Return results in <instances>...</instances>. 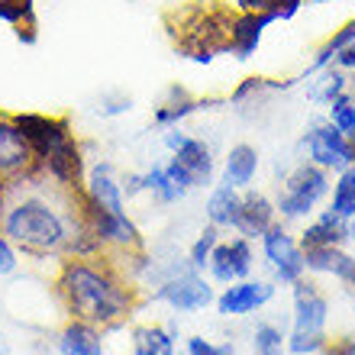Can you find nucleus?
Returning a JSON list of instances; mask_svg holds the SVG:
<instances>
[{
	"label": "nucleus",
	"mask_w": 355,
	"mask_h": 355,
	"mask_svg": "<svg viewBox=\"0 0 355 355\" xmlns=\"http://www.w3.org/2000/svg\"><path fill=\"white\" fill-rule=\"evenodd\" d=\"M62 294L78 320L85 323H113L130 307V297L107 275L85 262H71L62 271Z\"/></svg>",
	"instance_id": "obj_1"
},
{
	"label": "nucleus",
	"mask_w": 355,
	"mask_h": 355,
	"mask_svg": "<svg viewBox=\"0 0 355 355\" xmlns=\"http://www.w3.org/2000/svg\"><path fill=\"white\" fill-rule=\"evenodd\" d=\"M3 230H7L10 239H17L23 249H33V252H52L68 236L65 220L46 200H36V197L13 207L3 220Z\"/></svg>",
	"instance_id": "obj_2"
},
{
	"label": "nucleus",
	"mask_w": 355,
	"mask_h": 355,
	"mask_svg": "<svg viewBox=\"0 0 355 355\" xmlns=\"http://www.w3.org/2000/svg\"><path fill=\"white\" fill-rule=\"evenodd\" d=\"M327 317L329 304L313 284L294 281V329H291L288 349L294 355H310L327 346Z\"/></svg>",
	"instance_id": "obj_3"
},
{
	"label": "nucleus",
	"mask_w": 355,
	"mask_h": 355,
	"mask_svg": "<svg viewBox=\"0 0 355 355\" xmlns=\"http://www.w3.org/2000/svg\"><path fill=\"white\" fill-rule=\"evenodd\" d=\"M165 146L171 149V159L165 162V171L181 191L207 187L214 181V152L204 139H194L181 130L165 132Z\"/></svg>",
	"instance_id": "obj_4"
},
{
	"label": "nucleus",
	"mask_w": 355,
	"mask_h": 355,
	"mask_svg": "<svg viewBox=\"0 0 355 355\" xmlns=\"http://www.w3.org/2000/svg\"><path fill=\"white\" fill-rule=\"evenodd\" d=\"M327 184H329L327 168H320L313 162H304V165H297V168L284 178V191H281L275 207H278L281 216H288V220L307 216L310 210L317 207L320 197L327 194Z\"/></svg>",
	"instance_id": "obj_5"
},
{
	"label": "nucleus",
	"mask_w": 355,
	"mask_h": 355,
	"mask_svg": "<svg viewBox=\"0 0 355 355\" xmlns=\"http://www.w3.org/2000/svg\"><path fill=\"white\" fill-rule=\"evenodd\" d=\"M304 149H307L310 162L320 165V168H339L343 171L355 162V146L329 120L310 126L307 136H304Z\"/></svg>",
	"instance_id": "obj_6"
},
{
	"label": "nucleus",
	"mask_w": 355,
	"mask_h": 355,
	"mask_svg": "<svg viewBox=\"0 0 355 355\" xmlns=\"http://www.w3.org/2000/svg\"><path fill=\"white\" fill-rule=\"evenodd\" d=\"M152 297L165 300V304L175 310H204L207 304L214 300V291H210V284L197 275V268H187V271H178L175 278L165 281Z\"/></svg>",
	"instance_id": "obj_7"
},
{
	"label": "nucleus",
	"mask_w": 355,
	"mask_h": 355,
	"mask_svg": "<svg viewBox=\"0 0 355 355\" xmlns=\"http://www.w3.org/2000/svg\"><path fill=\"white\" fill-rule=\"evenodd\" d=\"M262 249H265V255H268V262L275 265L281 281H291V284H294V281L304 275V249L281 230V223H271L262 233Z\"/></svg>",
	"instance_id": "obj_8"
},
{
	"label": "nucleus",
	"mask_w": 355,
	"mask_h": 355,
	"mask_svg": "<svg viewBox=\"0 0 355 355\" xmlns=\"http://www.w3.org/2000/svg\"><path fill=\"white\" fill-rule=\"evenodd\" d=\"M13 120H17V126L23 130V136L29 139V146H33L36 162H42L49 152L55 149L58 142H65L68 136H71L68 123L55 120V116H42V113H19V116H13Z\"/></svg>",
	"instance_id": "obj_9"
},
{
	"label": "nucleus",
	"mask_w": 355,
	"mask_h": 355,
	"mask_svg": "<svg viewBox=\"0 0 355 355\" xmlns=\"http://www.w3.org/2000/svg\"><path fill=\"white\" fill-rule=\"evenodd\" d=\"M271 297H275V288L268 281H236L216 297V310L223 317H243V313L265 307Z\"/></svg>",
	"instance_id": "obj_10"
},
{
	"label": "nucleus",
	"mask_w": 355,
	"mask_h": 355,
	"mask_svg": "<svg viewBox=\"0 0 355 355\" xmlns=\"http://www.w3.org/2000/svg\"><path fill=\"white\" fill-rule=\"evenodd\" d=\"M271 23H275V17H268V13H243V10H239V17H230L226 49H230L239 62H249Z\"/></svg>",
	"instance_id": "obj_11"
},
{
	"label": "nucleus",
	"mask_w": 355,
	"mask_h": 355,
	"mask_svg": "<svg viewBox=\"0 0 355 355\" xmlns=\"http://www.w3.org/2000/svg\"><path fill=\"white\" fill-rule=\"evenodd\" d=\"M36 162L33 146L17 126V120L0 116V175H19Z\"/></svg>",
	"instance_id": "obj_12"
},
{
	"label": "nucleus",
	"mask_w": 355,
	"mask_h": 355,
	"mask_svg": "<svg viewBox=\"0 0 355 355\" xmlns=\"http://www.w3.org/2000/svg\"><path fill=\"white\" fill-rule=\"evenodd\" d=\"M210 275L223 284H233L236 278H245L252 271V252H249V243L245 239H233V243L216 245L210 252Z\"/></svg>",
	"instance_id": "obj_13"
},
{
	"label": "nucleus",
	"mask_w": 355,
	"mask_h": 355,
	"mask_svg": "<svg viewBox=\"0 0 355 355\" xmlns=\"http://www.w3.org/2000/svg\"><path fill=\"white\" fill-rule=\"evenodd\" d=\"M275 214H278V207L271 204L268 197L249 191V194H243V200H239V214H236V223L233 226L243 236L255 239V236H262L265 230L275 223Z\"/></svg>",
	"instance_id": "obj_14"
},
{
	"label": "nucleus",
	"mask_w": 355,
	"mask_h": 355,
	"mask_svg": "<svg viewBox=\"0 0 355 355\" xmlns=\"http://www.w3.org/2000/svg\"><path fill=\"white\" fill-rule=\"evenodd\" d=\"M304 268L323 271V275H336V278L349 281L355 278V259L346 252H339V245H317V249H304Z\"/></svg>",
	"instance_id": "obj_15"
},
{
	"label": "nucleus",
	"mask_w": 355,
	"mask_h": 355,
	"mask_svg": "<svg viewBox=\"0 0 355 355\" xmlns=\"http://www.w3.org/2000/svg\"><path fill=\"white\" fill-rule=\"evenodd\" d=\"M255 171H259V149L255 146H233L230 155H226V165H223V184L236 187V191H243V187L252 184Z\"/></svg>",
	"instance_id": "obj_16"
},
{
	"label": "nucleus",
	"mask_w": 355,
	"mask_h": 355,
	"mask_svg": "<svg viewBox=\"0 0 355 355\" xmlns=\"http://www.w3.org/2000/svg\"><path fill=\"white\" fill-rule=\"evenodd\" d=\"M343 239H349L346 233V220L336 216L333 210L320 216L313 226L304 230V239H300V249H317V245H339Z\"/></svg>",
	"instance_id": "obj_17"
},
{
	"label": "nucleus",
	"mask_w": 355,
	"mask_h": 355,
	"mask_svg": "<svg viewBox=\"0 0 355 355\" xmlns=\"http://www.w3.org/2000/svg\"><path fill=\"white\" fill-rule=\"evenodd\" d=\"M62 349L68 355H103V339L91 323L78 320V323L65 327V333H62Z\"/></svg>",
	"instance_id": "obj_18"
},
{
	"label": "nucleus",
	"mask_w": 355,
	"mask_h": 355,
	"mask_svg": "<svg viewBox=\"0 0 355 355\" xmlns=\"http://www.w3.org/2000/svg\"><path fill=\"white\" fill-rule=\"evenodd\" d=\"M239 191L230 184H220L210 194V200H207V220L214 226H233L236 223V214H239Z\"/></svg>",
	"instance_id": "obj_19"
},
{
	"label": "nucleus",
	"mask_w": 355,
	"mask_h": 355,
	"mask_svg": "<svg viewBox=\"0 0 355 355\" xmlns=\"http://www.w3.org/2000/svg\"><path fill=\"white\" fill-rule=\"evenodd\" d=\"M168 97H171V101L162 103L159 110H155V123H159V126H175V123H181L184 116H191V113H197L200 107H204V101L187 97L184 87H171Z\"/></svg>",
	"instance_id": "obj_20"
},
{
	"label": "nucleus",
	"mask_w": 355,
	"mask_h": 355,
	"mask_svg": "<svg viewBox=\"0 0 355 355\" xmlns=\"http://www.w3.org/2000/svg\"><path fill=\"white\" fill-rule=\"evenodd\" d=\"M352 42H355V19H352V23H346L343 29H336V33H333V36H329L327 42H323V46L317 49V55H313V62H310L307 75H317V71L329 68V65H333V58H336L339 49L352 46Z\"/></svg>",
	"instance_id": "obj_21"
},
{
	"label": "nucleus",
	"mask_w": 355,
	"mask_h": 355,
	"mask_svg": "<svg viewBox=\"0 0 355 355\" xmlns=\"http://www.w3.org/2000/svg\"><path fill=\"white\" fill-rule=\"evenodd\" d=\"M132 352L136 355H175V343L165 329L139 327L132 333Z\"/></svg>",
	"instance_id": "obj_22"
},
{
	"label": "nucleus",
	"mask_w": 355,
	"mask_h": 355,
	"mask_svg": "<svg viewBox=\"0 0 355 355\" xmlns=\"http://www.w3.org/2000/svg\"><path fill=\"white\" fill-rule=\"evenodd\" d=\"M236 7L243 13H268L275 17V23H284V19H294L297 10L304 7V0H236Z\"/></svg>",
	"instance_id": "obj_23"
},
{
	"label": "nucleus",
	"mask_w": 355,
	"mask_h": 355,
	"mask_svg": "<svg viewBox=\"0 0 355 355\" xmlns=\"http://www.w3.org/2000/svg\"><path fill=\"white\" fill-rule=\"evenodd\" d=\"M329 210L336 216H343V220L355 216V168L352 165L339 171L336 187H333V207Z\"/></svg>",
	"instance_id": "obj_24"
},
{
	"label": "nucleus",
	"mask_w": 355,
	"mask_h": 355,
	"mask_svg": "<svg viewBox=\"0 0 355 355\" xmlns=\"http://www.w3.org/2000/svg\"><path fill=\"white\" fill-rule=\"evenodd\" d=\"M343 94H349V78L343 75L339 68L336 71H333V68H323V78L313 85L310 97L317 103H323V107H329V103L336 101V97H343Z\"/></svg>",
	"instance_id": "obj_25"
},
{
	"label": "nucleus",
	"mask_w": 355,
	"mask_h": 355,
	"mask_svg": "<svg viewBox=\"0 0 355 355\" xmlns=\"http://www.w3.org/2000/svg\"><path fill=\"white\" fill-rule=\"evenodd\" d=\"M142 181H146V191H152V194L159 197V200H165V204H171V200H178V197L184 194L181 187L175 184L168 178V171H165V162H159V165H152L146 175H142Z\"/></svg>",
	"instance_id": "obj_26"
},
{
	"label": "nucleus",
	"mask_w": 355,
	"mask_h": 355,
	"mask_svg": "<svg viewBox=\"0 0 355 355\" xmlns=\"http://www.w3.org/2000/svg\"><path fill=\"white\" fill-rule=\"evenodd\" d=\"M329 123L355 146V101H352V94H343V97H336V101L329 103Z\"/></svg>",
	"instance_id": "obj_27"
},
{
	"label": "nucleus",
	"mask_w": 355,
	"mask_h": 355,
	"mask_svg": "<svg viewBox=\"0 0 355 355\" xmlns=\"http://www.w3.org/2000/svg\"><path fill=\"white\" fill-rule=\"evenodd\" d=\"M216 230H220V226L210 223L204 233L197 236V243L191 245V252H187V265H191V268H204V265L210 262V252L216 249V236H220Z\"/></svg>",
	"instance_id": "obj_28"
},
{
	"label": "nucleus",
	"mask_w": 355,
	"mask_h": 355,
	"mask_svg": "<svg viewBox=\"0 0 355 355\" xmlns=\"http://www.w3.org/2000/svg\"><path fill=\"white\" fill-rule=\"evenodd\" d=\"M252 346H255V355H281V346H284V336H281L278 327H259L252 336Z\"/></svg>",
	"instance_id": "obj_29"
},
{
	"label": "nucleus",
	"mask_w": 355,
	"mask_h": 355,
	"mask_svg": "<svg viewBox=\"0 0 355 355\" xmlns=\"http://www.w3.org/2000/svg\"><path fill=\"white\" fill-rule=\"evenodd\" d=\"M0 19L17 23V26L23 19L33 23V0H0Z\"/></svg>",
	"instance_id": "obj_30"
},
{
	"label": "nucleus",
	"mask_w": 355,
	"mask_h": 355,
	"mask_svg": "<svg viewBox=\"0 0 355 355\" xmlns=\"http://www.w3.org/2000/svg\"><path fill=\"white\" fill-rule=\"evenodd\" d=\"M187 352L191 355H233V346H230V343L216 346V343H210V339H204V336H191L187 339Z\"/></svg>",
	"instance_id": "obj_31"
},
{
	"label": "nucleus",
	"mask_w": 355,
	"mask_h": 355,
	"mask_svg": "<svg viewBox=\"0 0 355 355\" xmlns=\"http://www.w3.org/2000/svg\"><path fill=\"white\" fill-rule=\"evenodd\" d=\"M130 107H132L130 94H116V97H103L101 107H97V113H101V116H120V113H126Z\"/></svg>",
	"instance_id": "obj_32"
},
{
	"label": "nucleus",
	"mask_w": 355,
	"mask_h": 355,
	"mask_svg": "<svg viewBox=\"0 0 355 355\" xmlns=\"http://www.w3.org/2000/svg\"><path fill=\"white\" fill-rule=\"evenodd\" d=\"M17 268V255L10 249V243L0 236V275H10V271Z\"/></svg>",
	"instance_id": "obj_33"
},
{
	"label": "nucleus",
	"mask_w": 355,
	"mask_h": 355,
	"mask_svg": "<svg viewBox=\"0 0 355 355\" xmlns=\"http://www.w3.org/2000/svg\"><path fill=\"white\" fill-rule=\"evenodd\" d=\"M333 65H336L339 71H355V42L346 49H339L336 58H333Z\"/></svg>",
	"instance_id": "obj_34"
},
{
	"label": "nucleus",
	"mask_w": 355,
	"mask_h": 355,
	"mask_svg": "<svg viewBox=\"0 0 355 355\" xmlns=\"http://www.w3.org/2000/svg\"><path fill=\"white\" fill-rule=\"evenodd\" d=\"M346 233H349V239H355V216L346 220Z\"/></svg>",
	"instance_id": "obj_35"
},
{
	"label": "nucleus",
	"mask_w": 355,
	"mask_h": 355,
	"mask_svg": "<svg viewBox=\"0 0 355 355\" xmlns=\"http://www.w3.org/2000/svg\"><path fill=\"white\" fill-rule=\"evenodd\" d=\"M0 355H10V349H7V343L0 339Z\"/></svg>",
	"instance_id": "obj_36"
},
{
	"label": "nucleus",
	"mask_w": 355,
	"mask_h": 355,
	"mask_svg": "<svg viewBox=\"0 0 355 355\" xmlns=\"http://www.w3.org/2000/svg\"><path fill=\"white\" fill-rule=\"evenodd\" d=\"M58 355H68V352H65V349H58Z\"/></svg>",
	"instance_id": "obj_37"
},
{
	"label": "nucleus",
	"mask_w": 355,
	"mask_h": 355,
	"mask_svg": "<svg viewBox=\"0 0 355 355\" xmlns=\"http://www.w3.org/2000/svg\"><path fill=\"white\" fill-rule=\"evenodd\" d=\"M352 101H355V91H352Z\"/></svg>",
	"instance_id": "obj_38"
},
{
	"label": "nucleus",
	"mask_w": 355,
	"mask_h": 355,
	"mask_svg": "<svg viewBox=\"0 0 355 355\" xmlns=\"http://www.w3.org/2000/svg\"><path fill=\"white\" fill-rule=\"evenodd\" d=\"M352 165H355V162H352Z\"/></svg>",
	"instance_id": "obj_39"
}]
</instances>
